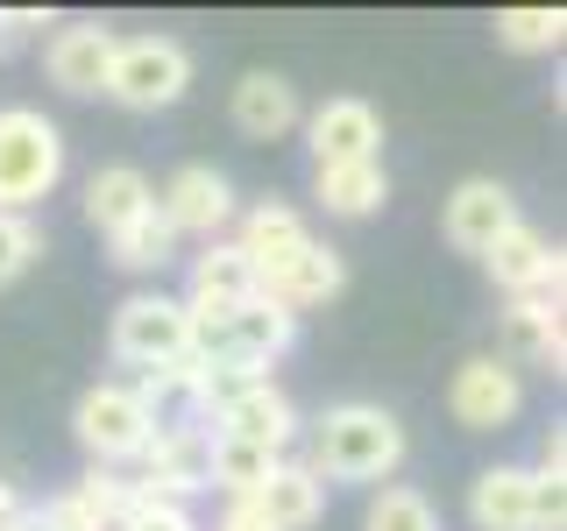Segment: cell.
<instances>
[{
  "label": "cell",
  "instance_id": "obj_31",
  "mask_svg": "<svg viewBox=\"0 0 567 531\" xmlns=\"http://www.w3.org/2000/svg\"><path fill=\"white\" fill-rule=\"evenodd\" d=\"M220 531H277L270 518H262L248 496H227V518H220Z\"/></svg>",
  "mask_w": 567,
  "mask_h": 531
},
{
  "label": "cell",
  "instance_id": "obj_33",
  "mask_svg": "<svg viewBox=\"0 0 567 531\" xmlns=\"http://www.w3.org/2000/svg\"><path fill=\"white\" fill-rule=\"evenodd\" d=\"M22 510H29V503H22V496H14V482H0V531H8L14 518H22Z\"/></svg>",
  "mask_w": 567,
  "mask_h": 531
},
{
  "label": "cell",
  "instance_id": "obj_17",
  "mask_svg": "<svg viewBox=\"0 0 567 531\" xmlns=\"http://www.w3.org/2000/svg\"><path fill=\"white\" fill-rule=\"evenodd\" d=\"M235 128L248 142H277L298 128V93L277 79V71H248V79L235 85Z\"/></svg>",
  "mask_w": 567,
  "mask_h": 531
},
{
  "label": "cell",
  "instance_id": "obj_24",
  "mask_svg": "<svg viewBox=\"0 0 567 531\" xmlns=\"http://www.w3.org/2000/svg\"><path fill=\"white\" fill-rule=\"evenodd\" d=\"M270 468H277V460L262 454V447H248V439H227V433H213V482H220L227 496H256L262 482H270Z\"/></svg>",
  "mask_w": 567,
  "mask_h": 531
},
{
  "label": "cell",
  "instance_id": "obj_5",
  "mask_svg": "<svg viewBox=\"0 0 567 531\" xmlns=\"http://www.w3.org/2000/svg\"><path fill=\"white\" fill-rule=\"evenodd\" d=\"M142 489L150 503H185V496L213 489V425H177V433H150L142 439Z\"/></svg>",
  "mask_w": 567,
  "mask_h": 531
},
{
  "label": "cell",
  "instance_id": "obj_11",
  "mask_svg": "<svg viewBox=\"0 0 567 531\" xmlns=\"http://www.w3.org/2000/svg\"><path fill=\"white\" fill-rule=\"evenodd\" d=\"M504 227H518V206H511V191L496 185V177H468V185H454V199H447V241L461 248V256H483Z\"/></svg>",
  "mask_w": 567,
  "mask_h": 531
},
{
  "label": "cell",
  "instance_id": "obj_14",
  "mask_svg": "<svg viewBox=\"0 0 567 531\" xmlns=\"http://www.w3.org/2000/svg\"><path fill=\"white\" fill-rule=\"evenodd\" d=\"M256 298V270L235 241H206V256H192V291H185V312H235Z\"/></svg>",
  "mask_w": 567,
  "mask_h": 531
},
{
  "label": "cell",
  "instance_id": "obj_30",
  "mask_svg": "<svg viewBox=\"0 0 567 531\" xmlns=\"http://www.w3.org/2000/svg\"><path fill=\"white\" fill-rule=\"evenodd\" d=\"M532 475H539V482H567V425H554V433L539 439V468Z\"/></svg>",
  "mask_w": 567,
  "mask_h": 531
},
{
  "label": "cell",
  "instance_id": "obj_10",
  "mask_svg": "<svg viewBox=\"0 0 567 531\" xmlns=\"http://www.w3.org/2000/svg\"><path fill=\"white\" fill-rule=\"evenodd\" d=\"M312 135V164L333 170V164H377V142H383V121L369 100H327L319 114L306 121Z\"/></svg>",
  "mask_w": 567,
  "mask_h": 531
},
{
  "label": "cell",
  "instance_id": "obj_27",
  "mask_svg": "<svg viewBox=\"0 0 567 531\" xmlns=\"http://www.w3.org/2000/svg\"><path fill=\"white\" fill-rule=\"evenodd\" d=\"M35 248H43V241H35V227L14 220V212H0V283L22 277L29 262H35Z\"/></svg>",
  "mask_w": 567,
  "mask_h": 531
},
{
  "label": "cell",
  "instance_id": "obj_22",
  "mask_svg": "<svg viewBox=\"0 0 567 531\" xmlns=\"http://www.w3.org/2000/svg\"><path fill=\"white\" fill-rule=\"evenodd\" d=\"M383 199H390L383 164H333V170H319V206L341 212V220H362V212H377Z\"/></svg>",
  "mask_w": 567,
  "mask_h": 531
},
{
  "label": "cell",
  "instance_id": "obj_26",
  "mask_svg": "<svg viewBox=\"0 0 567 531\" xmlns=\"http://www.w3.org/2000/svg\"><path fill=\"white\" fill-rule=\"evenodd\" d=\"M362 531H440V518H433V503H425L419 489L383 482L377 503H369V518H362Z\"/></svg>",
  "mask_w": 567,
  "mask_h": 531
},
{
  "label": "cell",
  "instance_id": "obj_4",
  "mask_svg": "<svg viewBox=\"0 0 567 531\" xmlns=\"http://www.w3.org/2000/svg\"><path fill=\"white\" fill-rule=\"evenodd\" d=\"M185 85H192V58L171 35H135V43H121L114 71H106V93L121 106H135V114H156V106L185 100Z\"/></svg>",
  "mask_w": 567,
  "mask_h": 531
},
{
  "label": "cell",
  "instance_id": "obj_9",
  "mask_svg": "<svg viewBox=\"0 0 567 531\" xmlns=\"http://www.w3.org/2000/svg\"><path fill=\"white\" fill-rule=\"evenodd\" d=\"M114 50H121V35L114 29H100V22H71L50 35V50H43V64H50V85L58 93H106V71H114Z\"/></svg>",
  "mask_w": 567,
  "mask_h": 531
},
{
  "label": "cell",
  "instance_id": "obj_3",
  "mask_svg": "<svg viewBox=\"0 0 567 531\" xmlns=\"http://www.w3.org/2000/svg\"><path fill=\"white\" fill-rule=\"evenodd\" d=\"M114 354L135 362L142 376L150 368H171L192 354V312L185 298H164V291H135L128 305L114 312Z\"/></svg>",
  "mask_w": 567,
  "mask_h": 531
},
{
  "label": "cell",
  "instance_id": "obj_6",
  "mask_svg": "<svg viewBox=\"0 0 567 531\" xmlns=\"http://www.w3.org/2000/svg\"><path fill=\"white\" fill-rule=\"evenodd\" d=\"M71 433H79V447L93 454V460H135L142 439H150L156 425H150V412L135 404L128 383H93V389L79 397V412H71Z\"/></svg>",
  "mask_w": 567,
  "mask_h": 531
},
{
  "label": "cell",
  "instance_id": "obj_21",
  "mask_svg": "<svg viewBox=\"0 0 567 531\" xmlns=\"http://www.w3.org/2000/svg\"><path fill=\"white\" fill-rule=\"evenodd\" d=\"M468 518L483 531H525L532 524V468H489L475 475Z\"/></svg>",
  "mask_w": 567,
  "mask_h": 531
},
{
  "label": "cell",
  "instance_id": "obj_16",
  "mask_svg": "<svg viewBox=\"0 0 567 531\" xmlns=\"http://www.w3.org/2000/svg\"><path fill=\"white\" fill-rule=\"evenodd\" d=\"M504 362L511 368H554L560 376V362H567V333H560V312L554 305H539V298H518V305L504 312Z\"/></svg>",
  "mask_w": 567,
  "mask_h": 531
},
{
  "label": "cell",
  "instance_id": "obj_7",
  "mask_svg": "<svg viewBox=\"0 0 567 531\" xmlns=\"http://www.w3.org/2000/svg\"><path fill=\"white\" fill-rule=\"evenodd\" d=\"M525 404V383L518 368L504 362V354H475V362L454 368V389H447V412L454 425H468V433H496V425H511Z\"/></svg>",
  "mask_w": 567,
  "mask_h": 531
},
{
  "label": "cell",
  "instance_id": "obj_8",
  "mask_svg": "<svg viewBox=\"0 0 567 531\" xmlns=\"http://www.w3.org/2000/svg\"><path fill=\"white\" fill-rule=\"evenodd\" d=\"M156 212L171 220V235H220L227 220H235V185H227L213 164H185L164 185V199H156Z\"/></svg>",
  "mask_w": 567,
  "mask_h": 531
},
{
  "label": "cell",
  "instance_id": "obj_20",
  "mask_svg": "<svg viewBox=\"0 0 567 531\" xmlns=\"http://www.w3.org/2000/svg\"><path fill=\"white\" fill-rule=\"evenodd\" d=\"M554 256L560 248H546V235H532V227L518 220V227H504L489 248H483V262H489V277L504 283V291H518V298H532L546 283V270H554Z\"/></svg>",
  "mask_w": 567,
  "mask_h": 531
},
{
  "label": "cell",
  "instance_id": "obj_2",
  "mask_svg": "<svg viewBox=\"0 0 567 531\" xmlns=\"http://www.w3.org/2000/svg\"><path fill=\"white\" fill-rule=\"evenodd\" d=\"M64 177V135L35 106H0V212H22Z\"/></svg>",
  "mask_w": 567,
  "mask_h": 531
},
{
  "label": "cell",
  "instance_id": "obj_29",
  "mask_svg": "<svg viewBox=\"0 0 567 531\" xmlns=\"http://www.w3.org/2000/svg\"><path fill=\"white\" fill-rule=\"evenodd\" d=\"M567 524V482H539L532 475V524L525 531H560Z\"/></svg>",
  "mask_w": 567,
  "mask_h": 531
},
{
  "label": "cell",
  "instance_id": "obj_18",
  "mask_svg": "<svg viewBox=\"0 0 567 531\" xmlns=\"http://www.w3.org/2000/svg\"><path fill=\"white\" fill-rule=\"evenodd\" d=\"M235 248L248 256V270H256V277H270V270H284V262L298 256V248H312V227L298 220L291 206H256L241 220V241Z\"/></svg>",
  "mask_w": 567,
  "mask_h": 531
},
{
  "label": "cell",
  "instance_id": "obj_19",
  "mask_svg": "<svg viewBox=\"0 0 567 531\" xmlns=\"http://www.w3.org/2000/svg\"><path fill=\"white\" fill-rule=\"evenodd\" d=\"M319 496H327V482H319L306 460H277V468H270V482L248 496V503H256V510H262V518H270L277 531H306V524L319 518Z\"/></svg>",
  "mask_w": 567,
  "mask_h": 531
},
{
  "label": "cell",
  "instance_id": "obj_1",
  "mask_svg": "<svg viewBox=\"0 0 567 531\" xmlns=\"http://www.w3.org/2000/svg\"><path fill=\"white\" fill-rule=\"evenodd\" d=\"M404 460V425L383 412V404H333L327 418L312 425V460L306 468L319 482H383Z\"/></svg>",
  "mask_w": 567,
  "mask_h": 531
},
{
  "label": "cell",
  "instance_id": "obj_28",
  "mask_svg": "<svg viewBox=\"0 0 567 531\" xmlns=\"http://www.w3.org/2000/svg\"><path fill=\"white\" fill-rule=\"evenodd\" d=\"M121 531H199V524H192L185 503H150V496H135V510L121 518Z\"/></svg>",
  "mask_w": 567,
  "mask_h": 531
},
{
  "label": "cell",
  "instance_id": "obj_25",
  "mask_svg": "<svg viewBox=\"0 0 567 531\" xmlns=\"http://www.w3.org/2000/svg\"><path fill=\"white\" fill-rule=\"evenodd\" d=\"M560 35H567V14L560 8H504V14H496V43H504V50H525V58L560 50Z\"/></svg>",
  "mask_w": 567,
  "mask_h": 531
},
{
  "label": "cell",
  "instance_id": "obj_32",
  "mask_svg": "<svg viewBox=\"0 0 567 531\" xmlns=\"http://www.w3.org/2000/svg\"><path fill=\"white\" fill-rule=\"evenodd\" d=\"M29 29H43V8H8L0 14V43H22Z\"/></svg>",
  "mask_w": 567,
  "mask_h": 531
},
{
  "label": "cell",
  "instance_id": "obj_12",
  "mask_svg": "<svg viewBox=\"0 0 567 531\" xmlns=\"http://www.w3.org/2000/svg\"><path fill=\"white\" fill-rule=\"evenodd\" d=\"M213 425H220L227 439H248V447H262L270 460H284V454H291V439H298V412H291V397H284L277 383H256L248 397L227 404Z\"/></svg>",
  "mask_w": 567,
  "mask_h": 531
},
{
  "label": "cell",
  "instance_id": "obj_34",
  "mask_svg": "<svg viewBox=\"0 0 567 531\" xmlns=\"http://www.w3.org/2000/svg\"><path fill=\"white\" fill-rule=\"evenodd\" d=\"M8 531H43V510H22V518H14Z\"/></svg>",
  "mask_w": 567,
  "mask_h": 531
},
{
  "label": "cell",
  "instance_id": "obj_13",
  "mask_svg": "<svg viewBox=\"0 0 567 531\" xmlns=\"http://www.w3.org/2000/svg\"><path fill=\"white\" fill-rule=\"evenodd\" d=\"M341 256H333V248H298L291 262H284V270H270V277H256V298H270V305H284V312H306V305H327L333 291H341Z\"/></svg>",
  "mask_w": 567,
  "mask_h": 531
},
{
  "label": "cell",
  "instance_id": "obj_23",
  "mask_svg": "<svg viewBox=\"0 0 567 531\" xmlns=\"http://www.w3.org/2000/svg\"><path fill=\"white\" fill-rule=\"evenodd\" d=\"M106 248H114V262H121V270H164V262L177 256V235H171V220H164V212L150 206L135 227H121V235L106 241Z\"/></svg>",
  "mask_w": 567,
  "mask_h": 531
},
{
  "label": "cell",
  "instance_id": "obj_15",
  "mask_svg": "<svg viewBox=\"0 0 567 531\" xmlns=\"http://www.w3.org/2000/svg\"><path fill=\"white\" fill-rule=\"evenodd\" d=\"M150 206H156V191L135 164H106V170H93V185H85V220H93L106 241H114L121 227H135Z\"/></svg>",
  "mask_w": 567,
  "mask_h": 531
}]
</instances>
